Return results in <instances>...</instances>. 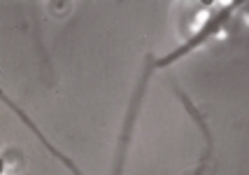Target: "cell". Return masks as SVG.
I'll return each instance as SVG.
<instances>
[{"instance_id": "3957f363", "label": "cell", "mask_w": 249, "mask_h": 175, "mask_svg": "<svg viewBox=\"0 0 249 175\" xmlns=\"http://www.w3.org/2000/svg\"><path fill=\"white\" fill-rule=\"evenodd\" d=\"M0 100H5V103H7V105H10V108L14 110L17 115H19V117H21V119H23V124H26V126H28V129H31V131L35 133L37 138H40V142H42V145H44V147H47V150H49V152L54 154V156H56V159H58V161H63V164L68 166V168H70V171H72V173H75V175H82V171H79V168H77V166L72 164V161H70V159H68V156H65L63 152H58V150H56L54 145H52V142H49V140H47V138H44V136H42V131H40V129H37V126L33 124V119H31V117H28V115H26V112H23V110L19 108V105H17L14 100H10V98H7V96H5L2 91H0Z\"/></svg>"}, {"instance_id": "7a4b0ae2", "label": "cell", "mask_w": 249, "mask_h": 175, "mask_svg": "<svg viewBox=\"0 0 249 175\" xmlns=\"http://www.w3.org/2000/svg\"><path fill=\"white\" fill-rule=\"evenodd\" d=\"M152 68H154V61L149 58V66H147V70H144V75H142V79H140V84H138V91H135V96L130 100L128 115H126V121H124V131H121V142H119V152H117V168H114V175H121V168H124L126 147H128L130 133H133V126H135V117H138V110H140L142 96H144V87H147V79H149Z\"/></svg>"}, {"instance_id": "277c9868", "label": "cell", "mask_w": 249, "mask_h": 175, "mask_svg": "<svg viewBox=\"0 0 249 175\" xmlns=\"http://www.w3.org/2000/svg\"><path fill=\"white\" fill-rule=\"evenodd\" d=\"M0 175H2V159H0Z\"/></svg>"}, {"instance_id": "6da1fadb", "label": "cell", "mask_w": 249, "mask_h": 175, "mask_svg": "<svg viewBox=\"0 0 249 175\" xmlns=\"http://www.w3.org/2000/svg\"><path fill=\"white\" fill-rule=\"evenodd\" d=\"M233 7H238V2H233V5H226V7H224L221 12H217V14H214V17H212V19H210V21H207L205 26H203V28H200V31L194 35V38H189V40H186V44H182L179 49H175L173 54H168V56H163V58H159V61L154 63V68H165V66H170L173 61L182 58L184 54L194 52L196 47H200V44L205 42V40H210V38H212V35L217 33L219 28H221V26L226 23V19L231 17Z\"/></svg>"}]
</instances>
